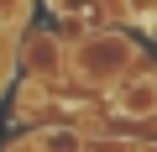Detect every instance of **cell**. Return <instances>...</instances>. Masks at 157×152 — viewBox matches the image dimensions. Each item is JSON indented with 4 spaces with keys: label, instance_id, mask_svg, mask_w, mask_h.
<instances>
[{
    "label": "cell",
    "instance_id": "obj_1",
    "mask_svg": "<svg viewBox=\"0 0 157 152\" xmlns=\"http://www.w3.org/2000/svg\"><path fill=\"white\" fill-rule=\"evenodd\" d=\"M131 68H141V42L126 37V32H115V26L84 32L68 47V79H78L84 89H110Z\"/></svg>",
    "mask_w": 157,
    "mask_h": 152
},
{
    "label": "cell",
    "instance_id": "obj_2",
    "mask_svg": "<svg viewBox=\"0 0 157 152\" xmlns=\"http://www.w3.org/2000/svg\"><path fill=\"white\" fill-rule=\"evenodd\" d=\"M105 110L121 121H157V68H131L105 89Z\"/></svg>",
    "mask_w": 157,
    "mask_h": 152
},
{
    "label": "cell",
    "instance_id": "obj_3",
    "mask_svg": "<svg viewBox=\"0 0 157 152\" xmlns=\"http://www.w3.org/2000/svg\"><path fill=\"white\" fill-rule=\"evenodd\" d=\"M21 63H26V79H37V84L68 79V47H63L52 32H32V37L21 42Z\"/></svg>",
    "mask_w": 157,
    "mask_h": 152
},
{
    "label": "cell",
    "instance_id": "obj_4",
    "mask_svg": "<svg viewBox=\"0 0 157 152\" xmlns=\"http://www.w3.org/2000/svg\"><path fill=\"white\" fill-rule=\"evenodd\" d=\"M52 11L84 37V32H105V21L121 16V0H52Z\"/></svg>",
    "mask_w": 157,
    "mask_h": 152
},
{
    "label": "cell",
    "instance_id": "obj_5",
    "mask_svg": "<svg viewBox=\"0 0 157 152\" xmlns=\"http://www.w3.org/2000/svg\"><path fill=\"white\" fill-rule=\"evenodd\" d=\"M26 147L32 152H89L84 131H73V126H42V131H32Z\"/></svg>",
    "mask_w": 157,
    "mask_h": 152
},
{
    "label": "cell",
    "instance_id": "obj_6",
    "mask_svg": "<svg viewBox=\"0 0 157 152\" xmlns=\"http://www.w3.org/2000/svg\"><path fill=\"white\" fill-rule=\"evenodd\" d=\"M32 16V0H0V32H11Z\"/></svg>",
    "mask_w": 157,
    "mask_h": 152
}]
</instances>
